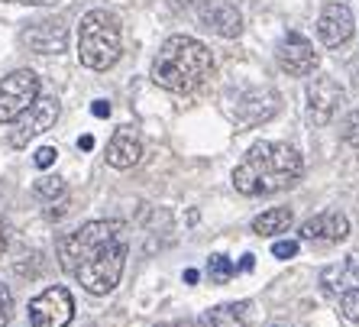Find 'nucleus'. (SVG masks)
I'll use <instances>...</instances> for the list:
<instances>
[{
	"instance_id": "23",
	"label": "nucleus",
	"mask_w": 359,
	"mask_h": 327,
	"mask_svg": "<svg viewBox=\"0 0 359 327\" xmlns=\"http://www.w3.org/2000/svg\"><path fill=\"white\" fill-rule=\"evenodd\" d=\"M343 140H346L353 149H359V110H353L350 117H346V124H343Z\"/></svg>"
},
{
	"instance_id": "26",
	"label": "nucleus",
	"mask_w": 359,
	"mask_h": 327,
	"mask_svg": "<svg viewBox=\"0 0 359 327\" xmlns=\"http://www.w3.org/2000/svg\"><path fill=\"white\" fill-rule=\"evenodd\" d=\"M55 156H59V152H55V149H52V146H42V149L39 152H36V166H39V168H49L52 166V162H55Z\"/></svg>"
},
{
	"instance_id": "24",
	"label": "nucleus",
	"mask_w": 359,
	"mask_h": 327,
	"mask_svg": "<svg viewBox=\"0 0 359 327\" xmlns=\"http://www.w3.org/2000/svg\"><path fill=\"white\" fill-rule=\"evenodd\" d=\"M294 253H298L294 240H276V243H272V256H276V260H292Z\"/></svg>"
},
{
	"instance_id": "31",
	"label": "nucleus",
	"mask_w": 359,
	"mask_h": 327,
	"mask_svg": "<svg viewBox=\"0 0 359 327\" xmlns=\"http://www.w3.org/2000/svg\"><path fill=\"white\" fill-rule=\"evenodd\" d=\"M78 146H81V149H91L94 140H91V136H81V140H78Z\"/></svg>"
},
{
	"instance_id": "28",
	"label": "nucleus",
	"mask_w": 359,
	"mask_h": 327,
	"mask_svg": "<svg viewBox=\"0 0 359 327\" xmlns=\"http://www.w3.org/2000/svg\"><path fill=\"white\" fill-rule=\"evenodd\" d=\"M252 266H256V256H252V253H246V256L240 260V266H236V269H240V272H252Z\"/></svg>"
},
{
	"instance_id": "6",
	"label": "nucleus",
	"mask_w": 359,
	"mask_h": 327,
	"mask_svg": "<svg viewBox=\"0 0 359 327\" xmlns=\"http://www.w3.org/2000/svg\"><path fill=\"white\" fill-rule=\"evenodd\" d=\"M42 84L33 68H17L0 78V124H13L29 104L39 98Z\"/></svg>"
},
{
	"instance_id": "15",
	"label": "nucleus",
	"mask_w": 359,
	"mask_h": 327,
	"mask_svg": "<svg viewBox=\"0 0 359 327\" xmlns=\"http://www.w3.org/2000/svg\"><path fill=\"white\" fill-rule=\"evenodd\" d=\"M278 104H282V98H278L276 91H269V88L250 91L240 101V120L243 124H250V126H259V124H266V120L276 117Z\"/></svg>"
},
{
	"instance_id": "14",
	"label": "nucleus",
	"mask_w": 359,
	"mask_h": 327,
	"mask_svg": "<svg viewBox=\"0 0 359 327\" xmlns=\"http://www.w3.org/2000/svg\"><path fill=\"white\" fill-rule=\"evenodd\" d=\"M198 17L210 33L224 36V39H236V36L243 33V17L233 4H204V7L198 10Z\"/></svg>"
},
{
	"instance_id": "7",
	"label": "nucleus",
	"mask_w": 359,
	"mask_h": 327,
	"mask_svg": "<svg viewBox=\"0 0 359 327\" xmlns=\"http://www.w3.org/2000/svg\"><path fill=\"white\" fill-rule=\"evenodd\" d=\"M75 318V298L65 286L42 288L29 302V324L33 327H68Z\"/></svg>"
},
{
	"instance_id": "1",
	"label": "nucleus",
	"mask_w": 359,
	"mask_h": 327,
	"mask_svg": "<svg viewBox=\"0 0 359 327\" xmlns=\"http://www.w3.org/2000/svg\"><path fill=\"white\" fill-rule=\"evenodd\" d=\"M304 175L301 152L288 143H252L233 168V188L246 198H262L292 188Z\"/></svg>"
},
{
	"instance_id": "5",
	"label": "nucleus",
	"mask_w": 359,
	"mask_h": 327,
	"mask_svg": "<svg viewBox=\"0 0 359 327\" xmlns=\"http://www.w3.org/2000/svg\"><path fill=\"white\" fill-rule=\"evenodd\" d=\"M126 227L120 224V220H94V224H84L78 227L75 234H68L59 240V262L65 272H72V269L78 266L81 260H88L91 253L104 250L107 243H117V240H123Z\"/></svg>"
},
{
	"instance_id": "11",
	"label": "nucleus",
	"mask_w": 359,
	"mask_h": 327,
	"mask_svg": "<svg viewBox=\"0 0 359 327\" xmlns=\"http://www.w3.org/2000/svg\"><path fill=\"white\" fill-rule=\"evenodd\" d=\"M343 104V88L334 81V78H311L308 81V114L311 124H330L334 114Z\"/></svg>"
},
{
	"instance_id": "18",
	"label": "nucleus",
	"mask_w": 359,
	"mask_h": 327,
	"mask_svg": "<svg viewBox=\"0 0 359 327\" xmlns=\"http://www.w3.org/2000/svg\"><path fill=\"white\" fill-rule=\"evenodd\" d=\"M250 302H230L204 311L198 318V327H250Z\"/></svg>"
},
{
	"instance_id": "12",
	"label": "nucleus",
	"mask_w": 359,
	"mask_h": 327,
	"mask_svg": "<svg viewBox=\"0 0 359 327\" xmlns=\"http://www.w3.org/2000/svg\"><path fill=\"white\" fill-rule=\"evenodd\" d=\"M353 10L346 4H327L324 13L318 20V39L327 49H337L353 36Z\"/></svg>"
},
{
	"instance_id": "21",
	"label": "nucleus",
	"mask_w": 359,
	"mask_h": 327,
	"mask_svg": "<svg viewBox=\"0 0 359 327\" xmlns=\"http://www.w3.org/2000/svg\"><path fill=\"white\" fill-rule=\"evenodd\" d=\"M233 272H236V266L226 260V256H220V253H214V256L208 260V276L214 279V282H226Z\"/></svg>"
},
{
	"instance_id": "22",
	"label": "nucleus",
	"mask_w": 359,
	"mask_h": 327,
	"mask_svg": "<svg viewBox=\"0 0 359 327\" xmlns=\"http://www.w3.org/2000/svg\"><path fill=\"white\" fill-rule=\"evenodd\" d=\"M340 314H343V321L359 324V288H350V292L340 295Z\"/></svg>"
},
{
	"instance_id": "4",
	"label": "nucleus",
	"mask_w": 359,
	"mask_h": 327,
	"mask_svg": "<svg viewBox=\"0 0 359 327\" xmlns=\"http://www.w3.org/2000/svg\"><path fill=\"white\" fill-rule=\"evenodd\" d=\"M126 269V240H117V243H107L104 250L91 253L88 260H81L72 276L78 279V286L91 295H110L120 286Z\"/></svg>"
},
{
	"instance_id": "16",
	"label": "nucleus",
	"mask_w": 359,
	"mask_h": 327,
	"mask_svg": "<svg viewBox=\"0 0 359 327\" xmlns=\"http://www.w3.org/2000/svg\"><path fill=\"white\" fill-rule=\"evenodd\" d=\"M320 286H324L327 295H343L350 288H359V256H350V260L324 269L320 272Z\"/></svg>"
},
{
	"instance_id": "30",
	"label": "nucleus",
	"mask_w": 359,
	"mask_h": 327,
	"mask_svg": "<svg viewBox=\"0 0 359 327\" xmlns=\"http://www.w3.org/2000/svg\"><path fill=\"white\" fill-rule=\"evenodd\" d=\"M4 250H7V227L0 220V256H4Z\"/></svg>"
},
{
	"instance_id": "25",
	"label": "nucleus",
	"mask_w": 359,
	"mask_h": 327,
	"mask_svg": "<svg viewBox=\"0 0 359 327\" xmlns=\"http://www.w3.org/2000/svg\"><path fill=\"white\" fill-rule=\"evenodd\" d=\"M10 308H13V295L7 286H0V327L10 321Z\"/></svg>"
},
{
	"instance_id": "3",
	"label": "nucleus",
	"mask_w": 359,
	"mask_h": 327,
	"mask_svg": "<svg viewBox=\"0 0 359 327\" xmlns=\"http://www.w3.org/2000/svg\"><path fill=\"white\" fill-rule=\"evenodd\" d=\"M120 23L107 10H88L78 23V59L91 72H107L120 59Z\"/></svg>"
},
{
	"instance_id": "19",
	"label": "nucleus",
	"mask_w": 359,
	"mask_h": 327,
	"mask_svg": "<svg viewBox=\"0 0 359 327\" xmlns=\"http://www.w3.org/2000/svg\"><path fill=\"white\" fill-rule=\"evenodd\" d=\"M292 224H294L292 208H272V211H266V214H259V218L252 220V234L276 236V234H285Z\"/></svg>"
},
{
	"instance_id": "27",
	"label": "nucleus",
	"mask_w": 359,
	"mask_h": 327,
	"mask_svg": "<svg viewBox=\"0 0 359 327\" xmlns=\"http://www.w3.org/2000/svg\"><path fill=\"white\" fill-rule=\"evenodd\" d=\"M7 4H26V7H55L59 0H7Z\"/></svg>"
},
{
	"instance_id": "13",
	"label": "nucleus",
	"mask_w": 359,
	"mask_h": 327,
	"mask_svg": "<svg viewBox=\"0 0 359 327\" xmlns=\"http://www.w3.org/2000/svg\"><path fill=\"white\" fill-rule=\"evenodd\" d=\"M301 236L311 243H343L350 236V220L340 211H324L301 224Z\"/></svg>"
},
{
	"instance_id": "8",
	"label": "nucleus",
	"mask_w": 359,
	"mask_h": 327,
	"mask_svg": "<svg viewBox=\"0 0 359 327\" xmlns=\"http://www.w3.org/2000/svg\"><path fill=\"white\" fill-rule=\"evenodd\" d=\"M55 120H59V101H55V98H36V101L29 104V107H26L17 120H13L10 146H17V149L29 146L39 133L52 130V124H55Z\"/></svg>"
},
{
	"instance_id": "20",
	"label": "nucleus",
	"mask_w": 359,
	"mask_h": 327,
	"mask_svg": "<svg viewBox=\"0 0 359 327\" xmlns=\"http://www.w3.org/2000/svg\"><path fill=\"white\" fill-rule=\"evenodd\" d=\"M65 178L62 175H46L42 182H36L33 185V192H36V198H42V201H55V198H62L65 194Z\"/></svg>"
},
{
	"instance_id": "17",
	"label": "nucleus",
	"mask_w": 359,
	"mask_h": 327,
	"mask_svg": "<svg viewBox=\"0 0 359 327\" xmlns=\"http://www.w3.org/2000/svg\"><path fill=\"white\" fill-rule=\"evenodd\" d=\"M107 166L114 168H133L136 162L142 159V143L136 140L133 133H126V130H120V133L110 136V143H107Z\"/></svg>"
},
{
	"instance_id": "9",
	"label": "nucleus",
	"mask_w": 359,
	"mask_h": 327,
	"mask_svg": "<svg viewBox=\"0 0 359 327\" xmlns=\"http://www.w3.org/2000/svg\"><path fill=\"white\" fill-rule=\"evenodd\" d=\"M276 59H278V65H282V72H288V75H294V78H304L318 68L314 42L304 33H298V29H288V33H285V39L278 42V49H276Z\"/></svg>"
},
{
	"instance_id": "29",
	"label": "nucleus",
	"mask_w": 359,
	"mask_h": 327,
	"mask_svg": "<svg viewBox=\"0 0 359 327\" xmlns=\"http://www.w3.org/2000/svg\"><path fill=\"white\" fill-rule=\"evenodd\" d=\"M94 114H97V117H107V114H110L107 101H97V104H94Z\"/></svg>"
},
{
	"instance_id": "2",
	"label": "nucleus",
	"mask_w": 359,
	"mask_h": 327,
	"mask_svg": "<svg viewBox=\"0 0 359 327\" xmlns=\"http://www.w3.org/2000/svg\"><path fill=\"white\" fill-rule=\"evenodd\" d=\"M214 55L204 42L191 36H172L162 42L159 55L152 62V81L172 94H191L210 78Z\"/></svg>"
},
{
	"instance_id": "10",
	"label": "nucleus",
	"mask_w": 359,
	"mask_h": 327,
	"mask_svg": "<svg viewBox=\"0 0 359 327\" xmlns=\"http://www.w3.org/2000/svg\"><path fill=\"white\" fill-rule=\"evenodd\" d=\"M20 42L36 55H59L68 49V26L62 20H39L20 33Z\"/></svg>"
},
{
	"instance_id": "32",
	"label": "nucleus",
	"mask_w": 359,
	"mask_h": 327,
	"mask_svg": "<svg viewBox=\"0 0 359 327\" xmlns=\"http://www.w3.org/2000/svg\"><path fill=\"white\" fill-rule=\"evenodd\" d=\"M156 327H191V324H182V321H175V324H172V321H165V324H156Z\"/></svg>"
}]
</instances>
